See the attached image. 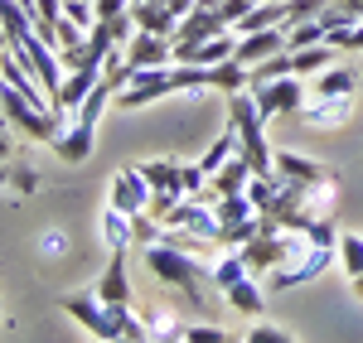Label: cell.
Listing matches in <instances>:
<instances>
[{
  "instance_id": "obj_30",
  "label": "cell",
  "mask_w": 363,
  "mask_h": 343,
  "mask_svg": "<svg viewBox=\"0 0 363 343\" xmlns=\"http://www.w3.org/2000/svg\"><path fill=\"white\" fill-rule=\"evenodd\" d=\"M247 339L252 343H291V334H281V329H267V324H262V329H252Z\"/></svg>"
},
{
  "instance_id": "obj_23",
  "label": "cell",
  "mask_w": 363,
  "mask_h": 343,
  "mask_svg": "<svg viewBox=\"0 0 363 343\" xmlns=\"http://www.w3.org/2000/svg\"><path fill=\"white\" fill-rule=\"evenodd\" d=\"M335 252H339V266H344V271H349V281H354V276L363 271V237L344 232V237L335 242Z\"/></svg>"
},
{
  "instance_id": "obj_2",
  "label": "cell",
  "mask_w": 363,
  "mask_h": 343,
  "mask_svg": "<svg viewBox=\"0 0 363 343\" xmlns=\"http://www.w3.org/2000/svg\"><path fill=\"white\" fill-rule=\"evenodd\" d=\"M169 92H174V63H169V68H136V73L126 78V87L116 92V107H121V112H140V107L160 102Z\"/></svg>"
},
{
  "instance_id": "obj_15",
  "label": "cell",
  "mask_w": 363,
  "mask_h": 343,
  "mask_svg": "<svg viewBox=\"0 0 363 343\" xmlns=\"http://www.w3.org/2000/svg\"><path fill=\"white\" fill-rule=\"evenodd\" d=\"M102 242H107L112 252H126V247L136 242V218H131V213H121V208L112 203V208L102 213Z\"/></svg>"
},
{
  "instance_id": "obj_13",
  "label": "cell",
  "mask_w": 363,
  "mask_h": 343,
  "mask_svg": "<svg viewBox=\"0 0 363 343\" xmlns=\"http://www.w3.org/2000/svg\"><path fill=\"white\" fill-rule=\"evenodd\" d=\"M97 295H102L107 305H126V300H131V281H126V252H112L107 271H102V286H97Z\"/></svg>"
},
{
  "instance_id": "obj_6",
  "label": "cell",
  "mask_w": 363,
  "mask_h": 343,
  "mask_svg": "<svg viewBox=\"0 0 363 343\" xmlns=\"http://www.w3.org/2000/svg\"><path fill=\"white\" fill-rule=\"evenodd\" d=\"M281 49H291V39H286V25H272V29H252V34H238V49H233V58H238V63H247V68H257L262 58L281 54Z\"/></svg>"
},
{
  "instance_id": "obj_11",
  "label": "cell",
  "mask_w": 363,
  "mask_h": 343,
  "mask_svg": "<svg viewBox=\"0 0 363 343\" xmlns=\"http://www.w3.org/2000/svg\"><path fill=\"white\" fill-rule=\"evenodd\" d=\"M223 295H228V305H233L238 315H247V319H262V315H267V295H262V286H257V276L233 281Z\"/></svg>"
},
{
  "instance_id": "obj_29",
  "label": "cell",
  "mask_w": 363,
  "mask_h": 343,
  "mask_svg": "<svg viewBox=\"0 0 363 343\" xmlns=\"http://www.w3.org/2000/svg\"><path fill=\"white\" fill-rule=\"evenodd\" d=\"M92 10H97V20H116L131 10V0H92Z\"/></svg>"
},
{
  "instance_id": "obj_10",
  "label": "cell",
  "mask_w": 363,
  "mask_h": 343,
  "mask_svg": "<svg viewBox=\"0 0 363 343\" xmlns=\"http://www.w3.org/2000/svg\"><path fill=\"white\" fill-rule=\"evenodd\" d=\"M354 112V97H315L310 107H301V121L306 126H344Z\"/></svg>"
},
{
  "instance_id": "obj_27",
  "label": "cell",
  "mask_w": 363,
  "mask_h": 343,
  "mask_svg": "<svg viewBox=\"0 0 363 343\" xmlns=\"http://www.w3.org/2000/svg\"><path fill=\"white\" fill-rule=\"evenodd\" d=\"M179 179H184V194H203L208 189V170L203 165H179Z\"/></svg>"
},
{
  "instance_id": "obj_18",
  "label": "cell",
  "mask_w": 363,
  "mask_h": 343,
  "mask_svg": "<svg viewBox=\"0 0 363 343\" xmlns=\"http://www.w3.org/2000/svg\"><path fill=\"white\" fill-rule=\"evenodd\" d=\"M335 44H306V49H291V63H296V78H315L335 63Z\"/></svg>"
},
{
  "instance_id": "obj_31",
  "label": "cell",
  "mask_w": 363,
  "mask_h": 343,
  "mask_svg": "<svg viewBox=\"0 0 363 343\" xmlns=\"http://www.w3.org/2000/svg\"><path fill=\"white\" fill-rule=\"evenodd\" d=\"M10 160V121H5V112H0V165Z\"/></svg>"
},
{
  "instance_id": "obj_1",
  "label": "cell",
  "mask_w": 363,
  "mask_h": 343,
  "mask_svg": "<svg viewBox=\"0 0 363 343\" xmlns=\"http://www.w3.org/2000/svg\"><path fill=\"white\" fill-rule=\"evenodd\" d=\"M145 271L160 281V286L184 290L189 300H203V271H199V257L179 252V247H165V242H145Z\"/></svg>"
},
{
  "instance_id": "obj_34",
  "label": "cell",
  "mask_w": 363,
  "mask_h": 343,
  "mask_svg": "<svg viewBox=\"0 0 363 343\" xmlns=\"http://www.w3.org/2000/svg\"><path fill=\"white\" fill-rule=\"evenodd\" d=\"M344 5H354V15H359V20H363V0H344Z\"/></svg>"
},
{
  "instance_id": "obj_20",
  "label": "cell",
  "mask_w": 363,
  "mask_h": 343,
  "mask_svg": "<svg viewBox=\"0 0 363 343\" xmlns=\"http://www.w3.org/2000/svg\"><path fill=\"white\" fill-rule=\"evenodd\" d=\"M233 155H238V131H233V121H228V131H223V136H218L213 145H208L203 155H199V165L208 170V179H213V174L223 170V165L233 160Z\"/></svg>"
},
{
  "instance_id": "obj_35",
  "label": "cell",
  "mask_w": 363,
  "mask_h": 343,
  "mask_svg": "<svg viewBox=\"0 0 363 343\" xmlns=\"http://www.w3.org/2000/svg\"><path fill=\"white\" fill-rule=\"evenodd\" d=\"M354 290H359V295H363V271H359V276H354Z\"/></svg>"
},
{
  "instance_id": "obj_17",
  "label": "cell",
  "mask_w": 363,
  "mask_h": 343,
  "mask_svg": "<svg viewBox=\"0 0 363 343\" xmlns=\"http://www.w3.org/2000/svg\"><path fill=\"white\" fill-rule=\"evenodd\" d=\"M277 174L281 179H296V184H320V179H330L315 160L296 155V150H277Z\"/></svg>"
},
{
  "instance_id": "obj_22",
  "label": "cell",
  "mask_w": 363,
  "mask_h": 343,
  "mask_svg": "<svg viewBox=\"0 0 363 343\" xmlns=\"http://www.w3.org/2000/svg\"><path fill=\"white\" fill-rule=\"evenodd\" d=\"M140 174H145L150 189H179L184 194V179H179V165L174 160H150V165H140Z\"/></svg>"
},
{
  "instance_id": "obj_24",
  "label": "cell",
  "mask_w": 363,
  "mask_h": 343,
  "mask_svg": "<svg viewBox=\"0 0 363 343\" xmlns=\"http://www.w3.org/2000/svg\"><path fill=\"white\" fill-rule=\"evenodd\" d=\"M286 39H291V49H306V44H330V29H325V20H306V25H291V29H286Z\"/></svg>"
},
{
  "instance_id": "obj_36",
  "label": "cell",
  "mask_w": 363,
  "mask_h": 343,
  "mask_svg": "<svg viewBox=\"0 0 363 343\" xmlns=\"http://www.w3.org/2000/svg\"><path fill=\"white\" fill-rule=\"evenodd\" d=\"M0 87H5V83H0Z\"/></svg>"
},
{
  "instance_id": "obj_32",
  "label": "cell",
  "mask_w": 363,
  "mask_h": 343,
  "mask_svg": "<svg viewBox=\"0 0 363 343\" xmlns=\"http://www.w3.org/2000/svg\"><path fill=\"white\" fill-rule=\"evenodd\" d=\"M44 242H49V252H54V257H58V252H68V242H63V232H49Z\"/></svg>"
},
{
  "instance_id": "obj_26",
  "label": "cell",
  "mask_w": 363,
  "mask_h": 343,
  "mask_svg": "<svg viewBox=\"0 0 363 343\" xmlns=\"http://www.w3.org/2000/svg\"><path fill=\"white\" fill-rule=\"evenodd\" d=\"M330 44H335V49H363V20L330 29Z\"/></svg>"
},
{
  "instance_id": "obj_3",
  "label": "cell",
  "mask_w": 363,
  "mask_h": 343,
  "mask_svg": "<svg viewBox=\"0 0 363 343\" xmlns=\"http://www.w3.org/2000/svg\"><path fill=\"white\" fill-rule=\"evenodd\" d=\"M335 257H339L335 247H315V242H310V247H301L291 261H281L267 281H272L277 290H296V286H306V281H315V276H325Z\"/></svg>"
},
{
  "instance_id": "obj_33",
  "label": "cell",
  "mask_w": 363,
  "mask_h": 343,
  "mask_svg": "<svg viewBox=\"0 0 363 343\" xmlns=\"http://www.w3.org/2000/svg\"><path fill=\"white\" fill-rule=\"evenodd\" d=\"M199 0H169V10H174V15H179V20H184V15H189V10H194Z\"/></svg>"
},
{
  "instance_id": "obj_14",
  "label": "cell",
  "mask_w": 363,
  "mask_h": 343,
  "mask_svg": "<svg viewBox=\"0 0 363 343\" xmlns=\"http://www.w3.org/2000/svg\"><path fill=\"white\" fill-rule=\"evenodd\" d=\"M54 150H58V160H63V165H83L87 155H92V131L78 126V121H68V126H63V136L54 141Z\"/></svg>"
},
{
  "instance_id": "obj_8",
  "label": "cell",
  "mask_w": 363,
  "mask_h": 343,
  "mask_svg": "<svg viewBox=\"0 0 363 343\" xmlns=\"http://www.w3.org/2000/svg\"><path fill=\"white\" fill-rule=\"evenodd\" d=\"M223 15H213V10H203V5H194L184 20H179V29H174V44H199V39H213V34H223Z\"/></svg>"
},
{
  "instance_id": "obj_5",
  "label": "cell",
  "mask_w": 363,
  "mask_h": 343,
  "mask_svg": "<svg viewBox=\"0 0 363 343\" xmlns=\"http://www.w3.org/2000/svg\"><path fill=\"white\" fill-rule=\"evenodd\" d=\"M121 54H126V63H131V73H136V68H169V63H174V39L150 34V29H136L131 44H126Z\"/></svg>"
},
{
  "instance_id": "obj_7",
  "label": "cell",
  "mask_w": 363,
  "mask_h": 343,
  "mask_svg": "<svg viewBox=\"0 0 363 343\" xmlns=\"http://www.w3.org/2000/svg\"><path fill=\"white\" fill-rule=\"evenodd\" d=\"M112 203L121 208V213H145L150 208V184H145V174H140V165H131V170H121L112 179Z\"/></svg>"
},
{
  "instance_id": "obj_4",
  "label": "cell",
  "mask_w": 363,
  "mask_h": 343,
  "mask_svg": "<svg viewBox=\"0 0 363 343\" xmlns=\"http://www.w3.org/2000/svg\"><path fill=\"white\" fill-rule=\"evenodd\" d=\"M306 92H310V87H301V78H296V73H291V78H267V83H252V97H257V107H262V116H267V121H272V116H301Z\"/></svg>"
},
{
  "instance_id": "obj_21",
  "label": "cell",
  "mask_w": 363,
  "mask_h": 343,
  "mask_svg": "<svg viewBox=\"0 0 363 343\" xmlns=\"http://www.w3.org/2000/svg\"><path fill=\"white\" fill-rule=\"evenodd\" d=\"M286 20V5H277V0H262L257 10H247L238 25H233V34H252V29H272Z\"/></svg>"
},
{
  "instance_id": "obj_28",
  "label": "cell",
  "mask_w": 363,
  "mask_h": 343,
  "mask_svg": "<svg viewBox=\"0 0 363 343\" xmlns=\"http://www.w3.org/2000/svg\"><path fill=\"white\" fill-rule=\"evenodd\" d=\"M184 339H189V343H228V334L218 329V324H189Z\"/></svg>"
},
{
  "instance_id": "obj_25",
  "label": "cell",
  "mask_w": 363,
  "mask_h": 343,
  "mask_svg": "<svg viewBox=\"0 0 363 343\" xmlns=\"http://www.w3.org/2000/svg\"><path fill=\"white\" fill-rule=\"evenodd\" d=\"M330 0H286V20L281 25H306V20H320V10H325Z\"/></svg>"
},
{
  "instance_id": "obj_16",
  "label": "cell",
  "mask_w": 363,
  "mask_h": 343,
  "mask_svg": "<svg viewBox=\"0 0 363 343\" xmlns=\"http://www.w3.org/2000/svg\"><path fill=\"white\" fill-rule=\"evenodd\" d=\"M247 184H252V165H247V155H242V150H238L223 170L208 179V189H213V194H242Z\"/></svg>"
},
{
  "instance_id": "obj_12",
  "label": "cell",
  "mask_w": 363,
  "mask_h": 343,
  "mask_svg": "<svg viewBox=\"0 0 363 343\" xmlns=\"http://www.w3.org/2000/svg\"><path fill=\"white\" fill-rule=\"evenodd\" d=\"M354 87H359V73L344 68V63H330L325 73H315L310 92H315V97H354Z\"/></svg>"
},
{
  "instance_id": "obj_9",
  "label": "cell",
  "mask_w": 363,
  "mask_h": 343,
  "mask_svg": "<svg viewBox=\"0 0 363 343\" xmlns=\"http://www.w3.org/2000/svg\"><path fill=\"white\" fill-rule=\"evenodd\" d=\"M131 20H136V29L165 34V39H174V29H179V15L160 0H131Z\"/></svg>"
},
{
  "instance_id": "obj_19",
  "label": "cell",
  "mask_w": 363,
  "mask_h": 343,
  "mask_svg": "<svg viewBox=\"0 0 363 343\" xmlns=\"http://www.w3.org/2000/svg\"><path fill=\"white\" fill-rule=\"evenodd\" d=\"M213 208H218V218H223V237H228V228H238V223L257 218V203L247 199V189H242V194H218Z\"/></svg>"
}]
</instances>
